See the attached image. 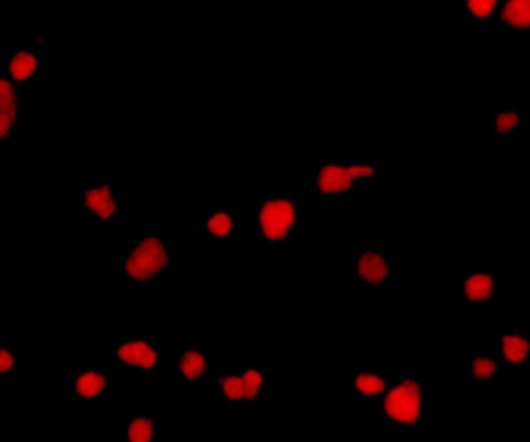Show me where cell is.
<instances>
[{"label":"cell","instance_id":"6da1fadb","mask_svg":"<svg viewBox=\"0 0 530 442\" xmlns=\"http://www.w3.org/2000/svg\"><path fill=\"white\" fill-rule=\"evenodd\" d=\"M168 249L158 237H146L127 256L125 272L131 281L148 283L149 278H156L162 274L168 266Z\"/></svg>","mask_w":530,"mask_h":442},{"label":"cell","instance_id":"7a4b0ae2","mask_svg":"<svg viewBox=\"0 0 530 442\" xmlns=\"http://www.w3.org/2000/svg\"><path fill=\"white\" fill-rule=\"evenodd\" d=\"M421 409H423V386L412 378L402 380L383 398L385 416L404 426H414L421 420Z\"/></svg>","mask_w":530,"mask_h":442},{"label":"cell","instance_id":"3957f363","mask_svg":"<svg viewBox=\"0 0 530 442\" xmlns=\"http://www.w3.org/2000/svg\"><path fill=\"white\" fill-rule=\"evenodd\" d=\"M297 222V206L290 199H270L259 210V231L267 241H286Z\"/></svg>","mask_w":530,"mask_h":442},{"label":"cell","instance_id":"277c9868","mask_svg":"<svg viewBox=\"0 0 530 442\" xmlns=\"http://www.w3.org/2000/svg\"><path fill=\"white\" fill-rule=\"evenodd\" d=\"M371 177H375V169L369 164H350V166L325 164L319 171L317 189L325 196H338V194L350 191L355 181Z\"/></svg>","mask_w":530,"mask_h":442},{"label":"cell","instance_id":"5b68a950","mask_svg":"<svg viewBox=\"0 0 530 442\" xmlns=\"http://www.w3.org/2000/svg\"><path fill=\"white\" fill-rule=\"evenodd\" d=\"M218 384L224 393V397L230 401H255L259 397L263 376L259 370H249L243 376H220Z\"/></svg>","mask_w":530,"mask_h":442},{"label":"cell","instance_id":"8992f818","mask_svg":"<svg viewBox=\"0 0 530 442\" xmlns=\"http://www.w3.org/2000/svg\"><path fill=\"white\" fill-rule=\"evenodd\" d=\"M116 355L123 363L139 368V370H153L158 366V351L149 345L148 341H131L123 343Z\"/></svg>","mask_w":530,"mask_h":442},{"label":"cell","instance_id":"52a82bcc","mask_svg":"<svg viewBox=\"0 0 530 442\" xmlns=\"http://www.w3.org/2000/svg\"><path fill=\"white\" fill-rule=\"evenodd\" d=\"M357 276L373 287L382 285L383 281L389 276V266H387V260L382 251L365 249L359 262H357Z\"/></svg>","mask_w":530,"mask_h":442},{"label":"cell","instance_id":"ba28073f","mask_svg":"<svg viewBox=\"0 0 530 442\" xmlns=\"http://www.w3.org/2000/svg\"><path fill=\"white\" fill-rule=\"evenodd\" d=\"M83 204L87 210H91L98 219L102 221H110L116 210H118V204L112 196V185L104 183L100 187H89L83 191Z\"/></svg>","mask_w":530,"mask_h":442},{"label":"cell","instance_id":"9c48e42d","mask_svg":"<svg viewBox=\"0 0 530 442\" xmlns=\"http://www.w3.org/2000/svg\"><path fill=\"white\" fill-rule=\"evenodd\" d=\"M499 17L509 27L526 31L530 29V0H506Z\"/></svg>","mask_w":530,"mask_h":442},{"label":"cell","instance_id":"30bf717a","mask_svg":"<svg viewBox=\"0 0 530 442\" xmlns=\"http://www.w3.org/2000/svg\"><path fill=\"white\" fill-rule=\"evenodd\" d=\"M493 276L491 274H470L464 281V297L470 303H481L493 299Z\"/></svg>","mask_w":530,"mask_h":442},{"label":"cell","instance_id":"8fae6325","mask_svg":"<svg viewBox=\"0 0 530 442\" xmlns=\"http://www.w3.org/2000/svg\"><path fill=\"white\" fill-rule=\"evenodd\" d=\"M38 71V56L34 52L27 50H19L13 54L11 63H9V73L15 81H27L36 75Z\"/></svg>","mask_w":530,"mask_h":442},{"label":"cell","instance_id":"7c38bea8","mask_svg":"<svg viewBox=\"0 0 530 442\" xmlns=\"http://www.w3.org/2000/svg\"><path fill=\"white\" fill-rule=\"evenodd\" d=\"M501 353L506 357V361L509 363H522V361H526V357L530 353V343L524 338V336H520V334H504L501 336Z\"/></svg>","mask_w":530,"mask_h":442},{"label":"cell","instance_id":"4fadbf2b","mask_svg":"<svg viewBox=\"0 0 530 442\" xmlns=\"http://www.w3.org/2000/svg\"><path fill=\"white\" fill-rule=\"evenodd\" d=\"M106 391V376L102 372H83L75 380V393L83 398L100 397Z\"/></svg>","mask_w":530,"mask_h":442},{"label":"cell","instance_id":"5bb4252c","mask_svg":"<svg viewBox=\"0 0 530 442\" xmlns=\"http://www.w3.org/2000/svg\"><path fill=\"white\" fill-rule=\"evenodd\" d=\"M205 368H208V361H205V355L197 349H189L180 355V363H178V370L180 374L187 378L189 382L193 380H199V378L205 374Z\"/></svg>","mask_w":530,"mask_h":442},{"label":"cell","instance_id":"9a60e30c","mask_svg":"<svg viewBox=\"0 0 530 442\" xmlns=\"http://www.w3.org/2000/svg\"><path fill=\"white\" fill-rule=\"evenodd\" d=\"M127 438L131 442H151L156 438V420L153 418H135L127 426Z\"/></svg>","mask_w":530,"mask_h":442},{"label":"cell","instance_id":"2e32d148","mask_svg":"<svg viewBox=\"0 0 530 442\" xmlns=\"http://www.w3.org/2000/svg\"><path fill=\"white\" fill-rule=\"evenodd\" d=\"M385 378L377 376V374H359L355 378V388L361 393L362 397H379L382 393H385Z\"/></svg>","mask_w":530,"mask_h":442},{"label":"cell","instance_id":"e0dca14e","mask_svg":"<svg viewBox=\"0 0 530 442\" xmlns=\"http://www.w3.org/2000/svg\"><path fill=\"white\" fill-rule=\"evenodd\" d=\"M233 219L226 212H215L208 219V224H205L208 235L215 237V239H226L233 233Z\"/></svg>","mask_w":530,"mask_h":442},{"label":"cell","instance_id":"ac0fdd59","mask_svg":"<svg viewBox=\"0 0 530 442\" xmlns=\"http://www.w3.org/2000/svg\"><path fill=\"white\" fill-rule=\"evenodd\" d=\"M497 361L491 359V357H472V366H470V372L474 380H491V378L497 374Z\"/></svg>","mask_w":530,"mask_h":442},{"label":"cell","instance_id":"d6986e66","mask_svg":"<svg viewBox=\"0 0 530 442\" xmlns=\"http://www.w3.org/2000/svg\"><path fill=\"white\" fill-rule=\"evenodd\" d=\"M0 112L17 116V94L9 79H0Z\"/></svg>","mask_w":530,"mask_h":442},{"label":"cell","instance_id":"ffe728a7","mask_svg":"<svg viewBox=\"0 0 530 442\" xmlns=\"http://www.w3.org/2000/svg\"><path fill=\"white\" fill-rule=\"evenodd\" d=\"M499 0H467L468 13L477 19H489L493 17Z\"/></svg>","mask_w":530,"mask_h":442},{"label":"cell","instance_id":"44dd1931","mask_svg":"<svg viewBox=\"0 0 530 442\" xmlns=\"http://www.w3.org/2000/svg\"><path fill=\"white\" fill-rule=\"evenodd\" d=\"M518 123H520V116H518V112L516 111L499 112L497 119H495V131L499 133V135L514 131V129L518 127Z\"/></svg>","mask_w":530,"mask_h":442},{"label":"cell","instance_id":"7402d4cb","mask_svg":"<svg viewBox=\"0 0 530 442\" xmlns=\"http://www.w3.org/2000/svg\"><path fill=\"white\" fill-rule=\"evenodd\" d=\"M15 370V355L9 349H0V374H9Z\"/></svg>","mask_w":530,"mask_h":442},{"label":"cell","instance_id":"603a6c76","mask_svg":"<svg viewBox=\"0 0 530 442\" xmlns=\"http://www.w3.org/2000/svg\"><path fill=\"white\" fill-rule=\"evenodd\" d=\"M15 123H17V116L6 114V112H0V139L9 137V133L15 127Z\"/></svg>","mask_w":530,"mask_h":442}]
</instances>
